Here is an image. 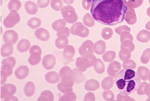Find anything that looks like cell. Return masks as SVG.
I'll return each mask as SVG.
<instances>
[{"label":"cell","mask_w":150,"mask_h":101,"mask_svg":"<svg viewBox=\"0 0 150 101\" xmlns=\"http://www.w3.org/2000/svg\"><path fill=\"white\" fill-rule=\"evenodd\" d=\"M127 10L123 0H92L90 12L97 22L114 26L124 21Z\"/></svg>","instance_id":"1"},{"label":"cell","mask_w":150,"mask_h":101,"mask_svg":"<svg viewBox=\"0 0 150 101\" xmlns=\"http://www.w3.org/2000/svg\"><path fill=\"white\" fill-rule=\"evenodd\" d=\"M115 82L121 94L129 95L135 92L141 84V78L132 69H123L117 73Z\"/></svg>","instance_id":"2"},{"label":"cell","mask_w":150,"mask_h":101,"mask_svg":"<svg viewBox=\"0 0 150 101\" xmlns=\"http://www.w3.org/2000/svg\"><path fill=\"white\" fill-rule=\"evenodd\" d=\"M96 59V57L93 54L78 57L76 61L77 70L81 72H85L87 69L94 65Z\"/></svg>","instance_id":"3"},{"label":"cell","mask_w":150,"mask_h":101,"mask_svg":"<svg viewBox=\"0 0 150 101\" xmlns=\"http://www.w3.org/2000/svg\"><path fill=\"white\" fill-rule=\"evenodd\" d=\"M59 73L61 77L62 84L67 87L72 88L75 83L73 70L66 66L60 69Z\"/></svg>","instance_id":"4"},{"label":"cell","mask_w":150,"mask_h":101,"mask_svg":"<svg viewBox=\"0 0 150 101\" xmlns=\"http://www.w3.org/2000/svg\"><path fill=\"white\" fill-rule=\"evenodd\" d=\"M61 13L64 20L68 24L74 23L78 20V15L72 6H67L63 8Z\"/></svg>","instance_id":"5"},{"label":"cell","mask_w":150,"mask_h":101,"mask_svg":"<svg viewBox=\"0 0 150 101\" xmlns=\"http://www.w3.org/2000/svg\"><path fill=\"white\" fill-rule=\"evenodd\" d=\"M21 20V16L17 11H11L8 16L3 21V24L6 28H13Z\"/></svg>","instance_id":"6"},{"label":"cell","mask_w":150,"mask_h":101,"mask_svg":"<svg viewBox=\"0 0 150 101\" xmlns=\"http://www.w3.org/2000/svg\"><path fill=\"white\" fill-rule=\"evenodd\" d=\"M70 32L72 35L78 36L81 38H86L89 36L90 30L84 26L82 23L78 22L73 25L70 29Z\"/></svg>","instance_id":"7"},{"label":"cell","mask_w":150,"mask_h":101,"mask_svg":"<svg viewBox=\"0 0 150 101\" xmlns=\"http://www.w3.org/2000/svg\"><path fill=\"white\" fill-rule=\"evenodd\" d=\"M94 44L91 40H87L83 43L82 45L78 49L79 54L81 56L93 54Z\"/></svg>","instance_id":"8"},{"label":"cell","mask_w":150,"mask_h":101,"mask_svg":"<svg viewBox=\"0 0 150 101\" xmlns=\"http://www.w3.org/2000/svg\"><path fill=\"white\" fill-rule=\"evenodd\" d=\"M17 89L15 85L11 83L5 84L1 87V98L3 99L9 95H13L16 93Z\"/></svg>","instance_id":"9"},{"label":"cell","mask_w":150,"mask_h":101,"mask_svg":"<svg viewBox=\"0 0 150 101\" xmlns=\"http://www.w3.org/2000/svg\"><path fill=\"white\" fill-rule=\"evenodd\" d=\"M3 38L4 42L14 45L18 40L19 36L18 34L15 30H7L4 32Z\"/></svg>","instance_id":"10"},{"label":"cell","mask_w":150,"mask_h":101,"mask_svg":"<svg viewBox=\"0 0 150 101\" xmlns=\"http://www.w3.org/2000/svg\"><path fill=\"white\" fill-rule=\"evenodd\" d=\"M56 57L52 54L45 56L42 60V65L44 69L47 70L53 69L56 63Z\"/></svg>","instance_id":"11"},{"label":"cell","mask_w":150,"mask_h":101,"mask_svg":"<svg viewBox=\"0 0 150 101\" xmlns=\"http://www.w3.org/2000/svg\"><path fill=\"white\" fill-rule=\"evenodd\" d=\"M121 68V64L118 61H111L107 69L108 74L112 78H115L117 73L120 72Z\"/></svg>","instance_id":"12"},{"label":"cell","mask_w":150,"mask_h":101,"mask_svg":"<svg viewBox=\"0 0 150 101\" xmlns=\"http://www.w3.org/2000/svg\"><path fill=\"white\" fill-rule=\"evenodd\" d=\"M29 73V68L25 66H21L15 71V76L18 79L21 80L27 78Z\"/></svg>","instance_id":"13"},{"label":"cell","mask_w":150,"mask_h":101,"mask_svg":"<svg viewBox=\"0 0 150 101\" xmlns=\"http://www.w3.org/2000/svg\"><path fill=\"white\" fill-rule=\"evenodd\" d=\"M125 19L127 24L130 25H133L136 23L137 17L135 11L132 8L129 7L125 15Z\"/></svg>","instance_id":"14"},{"label":"cell","mask_w":150,"mask_h":101,"mask_svg":"<svg viewBox=\"0 0 150 101\" xmlns=\"http://www.w3.org/2000/svg\"><path fill=\"white\" fill-rule=\"evenodd\" d=\"M36 38L42 41L46 42L50 38V34L48 31L44 28H40L35 32Z\"/></svg>","instance_id":"15"},{"label":"cell","mask_w":150,"mask_h":101,"mask_svg":"<svg viewBox=\"0 0 150 101\" xmlns=\"http://www.w3.org/2000/svg\"><path fill=\"white\" fill-rule=\"evenodd\" d=\"M100 82L95 79H91L86 81L84 87L87 91H95L100 88Z\"/></svg>","instance_id":"16"},{"label":"cell","mask_w":150,"mask_h":101,"mask_svg":"<svg viewBox=\"0 0 150 101\" xmlns=\"http://www.w3.org/2000/svg\"><path fill=\"white\" fill-rule=\"evenodd\" d=\"M45 79L48 83L56 84L60 81V76L57 72L52 71L46 73L45 76Z\"/></svg>","instance_id":"17"},{"label":"cell","mask_w":150,"mask_h":101,"mask_svg":"<svg viewBox=\"0 0 150 101\" xmlns=\"http://www.w3.org/2000/svg\"><path fill=\"white\" fill-rule=\"evenodd\" d=\"M106 50V44L102 40H99L96 42L94 45V50L96 54L102 55L104 54Z\"/></svg>","instance_id":"18"},{"label":"cell","mask_w":150,"mask_h":101,"mask_svg":"<svg viewBox=\"0 0 150 101\" xmlns=\"http://www.w3.org/2000/svg\"><path fill=\"white\" fill-rule=\"evenodd\" d=\"M14 48L12 44L6 43L2 46L1 49V54L2 57H9L13 54Z\"/></svg>","instance_id":"19"},{"label":"cell","mask_w":150,"mask_h":101,"mask_svg":"<svg viewBox=\"0 0 150 101\" xmlns=\"http://www.w3.org/2000/svg\"><path fill=\"white\" fill-rule=\"evenodd\" d=\"M25 10L28 14L30 15H35L38 11V6L37 4L31 1H28L25 3Z\"/></svg>","instance_id":"20"},{"label":"cell","mask_w":150,"mask_h":101,"mask_svg":"<svg viewBox=\"0 0 150 101\" xmlns=\"http://www.w3.org/2000/svg\"><path fill=\"white\" fill-rule=\"evenodd\" d=\"M31 44L30 42L28 40L23 39L18 43L16 48L18 52L21 53L26 52L29 50Z\"/></svg>","instance_id":"21"},{"label":"cell","mask_w":150,"mask_h":101,"mask_svg":"<svg viewBox=\"0 0 150 101\" xmlns=\"http://www.w3.org/2000/svg\"><path fill=\"white\" fill-rule=\"evenodd\" d=\"M76 51L75 48L71 45L67 46L63 52V56L67 60H72L74 57Z\"/></svg>","instance_id":"22"},{"label":"cell","mask_w":150,"mask_h":101,"mask_svg":"<svg viewBox=\"0 0 150 101\" xmlns=\"http://www.w3.org/2000/svg\"><path fill=\"white\" fill-rule=\"evenodd\" d=\"M68 38L65 36L58 37L55 42L56 47L59 49H62L66 48L69 44Z\"/></svg>","instance_id":"23"},{"label":"cell","mask_w":150,"mask_h":101,"mask_svg":"<svg viewBox=\"0 0 150 101\" xmlns=\"http://www.w3.org/2000/svg\"><path fill=\"white\" fill-rule=\"evenodd\" d=\"M36 90V86L33 82H28L26 83L24 88V92L25 95L28 97L33 95Z\"/></svg>","instance_id":"24"},{"label":"cell","mask_w":150,"mask_h":101,"mask_svg":"<svg viewBox=\"0 0 150 101\" xmlns=\"http://www.w3.org/2000/svg\"><path fill=\"white\" fill-rule=\"evenodd\" d=\"M54 100V96L51 91L45 90L42 92L38 101H53Z\"/></svg>","instance_id":"25"},{"label":"cell","mask_w":150,"mask_h":101,"mask_svg":"<svg viewBox=\"0 0 150 101\" xmlns=\"http://www.w3.org/2000/svg\"><path fill=\"white\" fill-rule=\"evenodd\" d=\"M114 81L111 77L105 78L101 82V88L105 90L111 89L113 87Z\"/></svg>","instance_id":"26"},{"label":"cell","mask_w":150,"mask_h":101,"mask_svg":"<svg viewBox=\"0 0 150 101\" xmlns=\"http://www.w3.org/2000/svg\"><path fill=\"white\" fill-rule=\"evenodd\" d=\"M42 60L41 54L38 53L32 54L28 58L29 64L32 66H35L39 64Z\"/></svg>","instance_id":"27"},{"label":"cell","mask_w":150,"mask_h":101,"mask_svg":"<svg viewBox=\"0 0 150 101\" xmlns=\"http://www.w3.org/2000/svg\"><path fill=\"white\" fill-rule=\"evenodd\" d=\"M137 39L140 42H147L150 39V32L144 30L140 31L137 36Z\"/></svg>","instance_id":"28"},{"label":"cell","mask_w":150,"mask_h":101,"mask_svg":"<svg viewBox=\"0 0 150 101\" xmlns=\"http://www.w3.org/2000/svg\"><path fill=\"white\" fill-rule=\"evenodd\" d=\"M96 72L99 74H102L105 71V66L103 61L100 59H97L94 64Z\"/></svg>","instance_id":"29"},{"label":"cell","mask_w":150,"mask_h":101,"mask_svg":"<svg viewBox=\"0 0 150 101\" xmlns=\"http://www.w3.org/2000/svg\"><path fill=\"white\" fill-rule=\"evenodd\" d=\"M67 23L64 19H59L55 21L52 24V28L54 30L59 32L65 28Z\"/></svg>","instance_id":"30"},{"label":"cell","mask_w":150,"mask_h":101,"mask_svg":"<svg viewBox=\"0 0 150 101\" xmlns=\"http://www.w3.org/2000/svg\"><path fill=\"white\" fill-rule=\"evenodd\" d=\"M119 56L120 59L122 61H125L131 59V52L128 48H121L119 52Z\"/></svg>","instance_id":"31"},{"label":"cell","mask_w":150,"mask_h":101,"mask_svg":"<svg viewBox=\"0 0 150 101\" xmlns=\"http://www.w3.org/2000/svg\"><path fill=\"white\" fill-rule=\"evenodd\" d=\"M21 6V2L19 0H11L8 6L10 11L15 10L17 11H19Z\"/></svg>","instance_id":"32"},{"label":"cell","mask_w":150,"mask_h":101,"mask_svg":"<svg viewBox=\"0 0 150 101\" xmlns=\"http://www.w3.org/2000/svg\"><path fill=\"white\" fill-rule=\"evenodd\" d=\"M74 73V79L75 83H80L84 82L86 78L82 72H80L77 69H74L73 70Z\"/></svg>","instance_id":"33"},{"label":"cell","mask_w":150,"mask_h":101,"mask_svg":"<svg viewBox=\"0 0 150 101\" xmlns=\"http://www.w3.org/2000/svg\"><path fill=\"white\" fill-rule=\"evenodd\" d=\"M42 24L41 20L37 18H33L30 19L27 23L28 27L33 29H36L41 26Z\"/></svg>","instance_id":"34"},{"label":"cell","mask_w":150,"mask_h":101,"mask_svg":"<svg viewBox=\"0 0 150 101\" xmlns=\"http://www.w3.org/2000/svg\"><path fill=\"white\" fill-rule=\"evenodd\" d=\"M137 72L140 78L143 81H147L149 73L148 69L143 66L139 67L137 69Z\"/></svg>","instance_id":"35"},{"label":"cell","mask_w":150,"mask_h":101,"mask_svg":"<svg viewBox=\"0 0 150 101\" xmlns=\"http://www.w3.org/2000/svg\"><path fill=\"white\" fill-rule=\"evenodd\" d=\"M93 18L91 16L90 13H87L84 16L83 22L84 24L89 27H93L95 25V21Z\"/></svg>","instance_id":"36"},{"label":"cell","mask_w":150,"mask_h":101,"mask_svg":"<svg viewBox=\"0 0 150 101\" xmlns=\"http://www.w3.org/2000/svg\"><path fill=\"white\" fill-rule=\"evenodd\" d=\"M116 57V53L113 51H108L105 53L102 56V59L106 62H111Z\"/></svg>","instance_id":"37"},{"label":"cell","mask_w":150,"mask_h":101,"mask_svg":"<svg viewBox=\"0 0 150 101\" xmlns=\"http://www.w3.org/2000/svg\"><path fill=\"white\" fill-rule=\"evenodd\" d=\"M113 31L111 28L109 27L105 28L101 32V37L105 40H108L112 37Z\"/></svg>","instance_id":"38"},{"label":"cell","mask_w":150,"mask_h":101,"mask_svg":"<svg viewBox=\"0 0 150 101\" xmlns=\"http://www.w3.org/2000/svg\"><path fill=\"white\" fill-rule=\"evenodd\" d=\"M50 6L54 10L59 11L62 9L63 4L62 0H52Z\"/></svg>","instance_id":"39"},{"label":"cell","mask_w":150,"mask_h":101,"mask_svg":"<svg viewBox=\"0 0 150 101\" xmlns=\"http://www.w3.org/2000/svg\"><path fill=\"white\" fill-rule=\"evenodd\" d=\"M77 99V96L76 94L73 92L67 93L63 95L59 98V101H73L76 100Z\"/></svg>","instance_id":"40"},{"label":"cell","mask_w":150,"mask_h":101,"mask_svg":"<svg viewBox=\"0 0 150 101\" xmlns=\"http://www.w3.org/2000/svg\"><path fill=\"white\" fill-rule=\"evenodd\" d=\"M123 48H128L131 52H133L135 49V46L133 41L130 40H125L121 42V49Z\"/></svg>","instance_id":"41"},{"label":"cell","mask_w":150,"mask_h":101,"mask_svg":"<svg viewBox=\"0 0 150 101\" xmlns=\"http://www.w3.org/2000/svg\"><path fill=\"white\" fill-rule=\"evenodd\" d=\"M16 64V60L15 58L9 57L4 59L2 61V65H7L12 68L15 67Z\"/></svg>","instance_id":"42"},{"label":"cell","mask_w":150,"mask_h":101,"mask_svg":"<svg viewBox=\"0 0 150 101\" xmlns=\"http://www.w3.org/2000/svg\"><path fill=\"white\" fill-rule=\"evenodd\" d=\"M122 66L125 69H134L136 67V64L133 60L129 59L124 61Z\"/></svg>","instance_id":"43"},{"label":"cell","mask_w":150,"mask_h":101,"mask_svg":"<svg viewBox=\"0 0 150 101\" xmlns=\"http://www.w3.org/2000/svg\"><path fill=\"white\" fill-rule=\"evenodd\" d=\"M120 41L121 42H123L124 40H130L131 41H133V38L132 35L129 32L123 31L120 35Z\"/></svg>","instance_id":"44"},{"label":"cell","mask_w":150,"mask_h":101,"mask_svg":"<svg viewBox=\"0 0 150 101\" xmlns=\"http://www.w3.org/2000/svg\"><path fill=\"white\" fill-rule=\"evenodd\" d=\"M103 97L106 101H112L115 99V95L112 91L107 90L103 93Z\"/></svg>","instance_id":"45"},{"label":"cell","mask_w":150,"mask_h":101,"mask_svg":"<svg viewBox=\"0 0 150 101\" xmlns=\"http://www.w3.org/2000/svg\"><path fill=\"white\" fill-rule=\"evenodd\" d=\"M150 58V49H147L143 52L140 60L142 63L146 64L149 62Z\"/></svg>","instance_id":"46"},{"label":"cell","mask_w":150,"mask_h":101,"mask_svg":"<svg viewBox=\"0 0 150 101\" xmlns=\"http://www.w3.org/2000/svg\"><path fill=\"white\" fill-rule=\"evenodd\" d=\"M142 0H129L126 4L129 7L135 8L139 7L142 4Z\"/></svg>","instance_id":"47"},{"label":"cell","mask_w":150,"mask_h":101,"mask_svg":"<svg viewBox=\"0 0 150 101\" xmlns=\"http://www.w3.org/2000/svg\"><path fill=\"white\" fill-rule=\"evenodd\" d=\"M58 89L59 90L64 94H67V93H70L73 91L72 88H68L67 87L64 86L61 84V83H59L57 86Z\"/></svg>","instance_id":"48"},{"label":"cell","mask_w":150,"mask_h":101,"mask_svg":"<svg viewBox=\"0 0 150 101\" xmlns=\"http://www.w3.org/2000/svg\"><path fill=\"white\" fill-rule=\"evenodd\" d=\"M130 32L131 31V29L128 26H126V25H123V26H120V27H117L115 29V31L117 34L118 35H121V33L123 32V31Z\"/></svg>","instance_id":"49"},{"label":"cell","mask_w":150,"mask_h":101,"mask_svg":"<svg viewBox=\"0 0 150 101\" xmlns=\"http://www.w3.org/2000/svg\"><path fill=\"white\" fill-rule=\"evenodd\" d=\"M70 30L68 27H65L64 28L60 31L58 32L57 33V35L58 37H59L61 36H65L66 37H68L70 35Z\"/></svg>","instance_id":"50"},{"label":"cell","mask_w":150,"mask_h":101,"mask_svg":"<svg viewBox=\"0 0 150 101\" xmlns=\"http://www.w3.org/2000/svg\"><path fill=\"white\" fill-rule=\"evenodd\" d=\"M50 0H38V5L41 8H45L49 5Z\"/></svg>","instance_id":"51"},{"label":"cell","mask_w":150,"mask_h":101,"mask_svg":"<svg viewBox=\"0 0 150 101\" xmlns=\"http://www.w3.org/2000/svg\"><path fill=\"white\" fill-rule=\"evenodd\" d=\"M13 68L7 65H3L1 70H4L7 73L8 76L10 77L13 73Z\"/></svg>","instance_id":"52"},{"label":"cell","mask_w":150,"mask_h":101,"mask_svg":"<svg viewBox=\"0 0 150 101\" xmlns=\"http://www.w3.org/2000/svg\"><path fill=\"white\" fill-rule=\"evenodd\" d=\"M92 0H83L82 5L83 7L86 10H89L92 5Z\"/></svg>","instance_id":"53"},{"label":"cell","mask_w":150,"mask_h":101,"mask_svg":"<svg viewBox=\"0 0 150 101\" xmlns=\"http://www.w3.org/2000/svg\"><path fill=\"white\" fill-rule=\"evenodd\" d=\"M117 101H135L134 99L127 95H123L121 94H119L117 95Z\"/></svg>","instance_id":"54"},{"label":"cell","mask_w":150,"mask_h":101,"mask_svg":"<svg viewBox=\"0 0 150 101\" xmlns=\"http://www.w3.org/2000/svg\"><path fill=\"white\" fill-rule=\"evenodd\" d=\"M146 84V82H143L142 84H140L138 87L137 88V94L139 95H143L145 94L144 92V89Z\"/></svg>","instance_id":"55"},{"label":"cell","mask_w":150,"mask_h":101,"mask_svg":"<svg viewBox=\"0 0 150 101\" xmlns=\"http://www.w3.org/2000/svg\"><path fill=\"white\" fill-rule=\"evenodd\" d=\"M34 53H38L40 54H42V50L41 48L39 46L37 45H34L32 46L30 48L29 51L30 54H32Z\"/></svg>","instance_id":"56"},{"label":"cell","mask_w":150,"mask_h":101,"mask_svg":"<svg viewBox=\"0 0 150 101\" xmlns=\"http://www.w3.org/2000/svg\"><path fill=\"white\" fill-rule=\"evenodd\" d=\"M8 76L7 73L4 70H1V84H4L7 81Z\"/></svg>","instance_id":"57"},{"label":"cell","mask_w":150,"mask_h":101,"mask_svg":"<svg viewBox=\"0 0 150 101\" xmlns=\"http://www.w3.org/2000/svg\"><path fill=\"white\" fill-rule=\"evenodd\" d=\"M95 95L92 92H88L86 95L84 101H95Z\"/></svg>","instance_id":"58"},{"label":"cell","mask_w":150,"mask_h":101,"mask_svg":"<svg viewBox=\"0 0 150 101\" xmlns=\"http://www.w3.org/2000/svg\"><path fill=\"white\" fill-rule=\"evenodd\" d=\"M4 101H18V99L16 97L13 96V95H9L8 96L4 97Z\"/></svg>","instance_id":"59"},{"label":"cell","mask_w":150,"mask_h":101,"mask_svg":"<svg viewBox=\"0 0 150 101\" xmlns=\"http://www.w3.org/2000/svg\"><path fill=\"white\" fill-rule=\"evenodd\" d=\"M63 1L65 4H68V5H71L74 2V0H63Z\"/></svg>","instance_id":"60"},{"label":"cell","mask_w":150,"mask_h":101,"mask_svg":"<svg viewBox=\"0 0 150 101\" xmlns=\"http://www.w3.org/2000/svg\"><path fill=\"white\" fill-rule=\"evenodd\" d=\"M147 86L145 89L146 90V93L147 95H150V84L148 85Z\"/></svg>","instance_id":"61"},{"label":"cell","mask_w":150,"mask_h":101,"mask_svg":"<svg viewBox=\"0 0 150 101\" xmlns=\"http://www.w3.org/2000/svg\"><path fill=\"white\" fill-rule=\"evenodd\" d=\"M145 27H146V29H148L149 30H150V21L149 22V23H148L147 24H146Z\"/></svg>","instance_id":"62"},{"label":"cell","mask_w":150,"mask_h":101,"mask_svg":"<svg viewBox=\"0 0 150 101\" xmlns=\"http://www.w3.org/2000/svg\"><path fill=\"white\" fill-rule=\"evenodd\" d=\"M149 81L150 82V73L149 75Z\"/></svg>","instance_id":"63"}]
</instances>
